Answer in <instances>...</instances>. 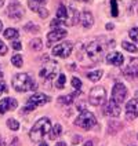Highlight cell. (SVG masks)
Here are the masks:
<instances>
[{
	"label": "cell",
	"mask_w": 138,
	"mask_h": 146,
	"mask_svg": "<svg viewBox=\"0 0 138 146\" xmlns=\"http://www.w3.org/2000/svg\"><path fill=\"white\" fill-rule=\"evenodd\" d=\"M75 124L81 127V128H84V130H91V128L97 124V119H95V116L91 113V112L84 110V112H81V113L77 116Z\"/></svg>",
	"instance_id": "4"
},
{
	"label": "cell",
	"mask_w": 138,
	"mask_h": 146,
	"mask_svg": "<svg viewBox=\"0 0 138 146\" xmlns=\"http://www.w3.org/2000/svg\"><path fill=\"white\" fill-rule=\"evenodd\" d=\"M7 15L14 21H19L24 15V8L18 3H13V4H10V7L7 10Z\"/></svg>",
	"instance_id": "12"
},
{
	"label": "cell",
	"mask_w": 138,
	"mask_h": 146,
	"mask_svg": "<svg viewBox=\"0 0 138 146\" xmlns=\"http://www.w3.org/2000/svg\"><path fill=\"white\" fill-rule=\"evenodd\" d=\"M39 146H49V145H47V143H44V142H41V143H40Z\"/></svg>",
	"instance_id": "42"
},
{
	"label": "cell",
	"mask_w": 138,
	"mask_h": 146,
	"mask_svg": "<svg viewBox=\"0 0 138 146\" xmlns=\"http://www.w3.org/2000/svg\"><path fill=\"white\" fill-rule=\"evenodd\" d=\"M126 113H127V119H135L138 116V98L131 99L126 105Z\"/></svg>",
	"instance_id": "15"
},
{
	"label": "cell",
	"mask_w": 138,
	"mask_h": 146,
	"mask_svg": "<svg viewBox=\"0 0 138 146\" xmlns=\"http://www.w3.org/2000/svg\"><path fill=\"white\" fill-rule=\"evenodd\" d=\"M62 134V127H61V124H55L54 127H53V130L50 131V139H57L59 135Z\"/></svg>",
	"instance_id": "23"
},
{
	"label": "cell",
	"mask_w": 138,
	"mask_h": 146,
	"mask_svg": "<svg viewBox=\"0 0 138 146\" xmlns=\"http://www.w3.org/2000/svg\"><path fill=\"white\" fill-rule=\"evenodd\" d=\"M1 77H3V73H1V70H0V79H1Z\"/></svg>",
	"instance_id": "45"
},
{
	"label": "cell",
	"mask_w": 138,
	"mask_h": 146,
	"mask_svg": "<svg viewBox=\"0 0 138 146\" xmlns=\"http://www.w3.org/2000/svg\"><path fill=\"white\" fill-rule=\"evenodd\" d=\"M10 146H18V139H17V138L13 139V143H11Z\"/></svg>",
	"instance_id": "37"
},
{
	"label": "cell",
	"mask_w": 138,
	"mask_h": 146,
	"mask_svg": "<svg viewBox=\"0 0 138 146\" xmlns=\"http://www.w3.org/2000/svg\"><path fill=\"white\" fill-rule=\"evenodd\" d=\"M4 54H7V46L0 40V55H4Z\"/></svg>",
	"instance_id": "33"
},
{
	"label": "cell",
	"mask_w": 138,
	"mask_h": 146,
	"mask_svg": "<svg viewBox=\"0 0 138 146\" xmlns=\"http://www.w3.org/2000/svg\"><path fill=\"white\" fill-rule=\"evenodd\" d=\"M57 18L59 21H62V24H65L66 19H68V8L65 6H59L58 7V11H57Z\"/></svg>",
	"instance_id": "21"
},
{
	"label": "cell",
	"mask_w": 138,
	"mask_h": 146,
	"mask_svg": "<svg viewBox=\"0 0 138 146\" xmlns=\"http://www.w3.org/2000/svg\"><path fill=\"white\" fill-rule=\"evenodd\" d=\"M84 146H93V142H86V143H84Z\"/></svg>",
	"instance_id": "41"
},
{
	"label": "cell",
	"mask_w": 138,
	"mask_h": 146,
	"mask_svg": "<svg viewBox=\"0 0 138 146\" xmlns=\"http://www.w3.org/2000/svg\"><path fill=\"white\" fill-rule=\"evenodd\" d=\"M6 91H7V87H6V84L1 81V83H0V95H1V94H4Z\"/></svg>",
	"instance_id": "35"
},
{
	"label": "cell",
	"mask_w": 138,
	"mask_h": 146,
	"mask_svg": "<svg viewBox=\"0 0 138 146\" xmlns=\"http://www.w3.org/2000/svg\"><path fill=\"white\" fill-rule=\"evenodd\" d=\"M55 146H66V143H65V142H58Z\"/></svg>",
	"instance_id": "40"
},
{
	"label": "cell",
	"mask_w": 138,
	"mask_h": 146,
	"mask_svg": "<svg viewBox=\"0 0 138 146\" xmlns=\"http://www.w3.org/2000/svg\"><path fill=\"white\" fill-rule=\"evenodd\" d=\"M72 50H73L72 43H71V41H64V43L58 44V46H55V47L53 48V54H54L55 57H59V58H68L71 55Z\"/></svg>",
	"instance_id": "8"
},
{
	"label": "cell",
	"mask_w": 138,
	"mask_h": 146,
	"mask_svg": "<svg viewBox=\"0 0 138 146\" xmlns=\"http://www.w3.org/2000/svg\"><path fill=\"white\" fill-rule=\"evenodd\" d=\"M105 99H106L105 88H102V87H94V88H91V91H90V94H89L90 105L99 106L105 102Z\"/></svg>",
	"instance_id": "6"
},
{
	"label": "cell",
	"mask_w": 138,
	"mask_h": 146,
	"mask_svg": "<svg viewBox=\"0 0 138 146\" xmlns=\"http://www.w3.org/2000/svg\"><path fill=\"white\" fill-rule=\"evenodd\" d=\"M102 76V70H94V72H89L87 73V77H89L90 81H98Z\"/></svg>",
	"instance_id": "24"
},
{
	"label": "cell",
	"mask_w": 138,
	"mask_h": 146,
	"mask_svg": "<svg viewBox=\"0 0 138 146\" xmlns=\"http://www.w3.org/2000/svg\"><path fill=\"white\" fill-rule=\"evenodd\" d=\"M122 47L124 50H127L129 52H137L138 48L134 46V44H131V43H129V41H123L122 43Z\"/></svg>",
	"instance_id": "27"
},
{
	"label": "cell",
	"mask_w": 138,
	"mask_h": 146,
	"mask_svg": "<svg viewBox=\"0 0 138 146\" xmlns=\"http://www.w3.org/2000/svg\"><path fill=\"white\" fill-rule=\"evenodd\" d=\"M3 4H4V0H0V7H1Z\"/></svg>",
	"instance_id": "43"
},
{
	"label": "cell",
	"mask_w": 138,
	"mask_h": 146,
	"mask_svg": "<svg viewBox=\"0 0 138 146\" xmlns=\"http://www.w3.org/2000/svg\"><path fill=\"white\" fill-rule=\"evenodd\" d=\"M0 146H6V142H4L3 138H0Z\"/></svg>",
	"instance_id": "38"
},
{
	"label": "cell",
	"mask_w": 138,
	"mask_h": 146,
	"mask_svg": "<svg viewBox=\"0 0 138 146\" xmlns=\"http://www.w3.org/2000/svg\"><path fill=\"white\" fill-rule=\"evenodd\" d=\"M123 61H124V58L120 52H109L106 55V62L113 66H120L123 64Z\"/></svg>",
	"instance_id": "16"
},
{
	"label": "cell",
	"mask_w": 138,
	"mask_h": 146,
	"mask_svg": "<svg viewBox=\"0 0 138 146\" xmlns=\"http://www.w3.org/2000/svg\"><path fill=\"white\" fill-rule=\"evenodd\" d=\"M65 36H66V31L64 28H55L54 31H51L47 35V47H51L54 43L62 40Z\"/></svg>",
	"instance_id": "10"
},
{
	"label": "cell",
	"mask_w": 138,
	"mask_h": 146,
	"mask_svg": "<svg viewBox=\"0 0 138 146\" xmlns=\"http://www.w3.org/2000/svg\"><path fill=\"white\" fill-rule=\"evenodd\" d=\"M18 106V102L14 98H4L0 101V114H4L7 110H11V109H15Z\"/></svg>",
	"instance_id": "13"
},
{
	"label": "cell",
	"mask_w": 138,
	"mask_h": 146,
	"mask_svg": "<svg viewBox=\"0 0 138 146\" xmlns=\"http://www.w3.org/2000/svg\"><path fill=\"white\" fill-rule=\"evenodd\" d=\"M105 114L111 117H117L120 114V105L117 102H115L113 99H111L105 106Z\"/></svg>",
	"instance_id": "14"
},
{
	"label": "cell",
	"mask_w": 138,
	"mask_h": 146,
	"mask_svg": "<svg viewBox=\"0 0 138 146\" xmlns=\"http://www.w3.org/2000/svg\"><path fill=\"white\" fill-rule=\"evenodd\" d=\"M50 128H51L50 119L43 117V119H40V120H37L35 123V125L32 127V130L29 132V137L35 142H41L44 135H47V132H50Z\"/></svg>",
	"instance_id": "2"
},
{
	"label": "cell",
	"mask_w": 138,
	"mask_h": 146,
	"mask_svg": "<svg viewBox=\"0 0 138 146\" xmlns=\"http://www.w3.org/2000/svg\"><path fill=\"white\" fill-rule=\"evenodd\" d=\"M13 87L18 92H26V91L36 90V83L28 73H18L13 79Z\"/></svg>",
	"instance_id": "1"
},
{
	"label": "cell",
	"mask_w": 138,
	"mask_h": 146,
	"mask_svg": "<svg viewBox=\"0 0 138 146\" xmlns=\"http://www.w3.org/2000/svg\"><path fill=\"white\" fill-rule=\"evenodd\" d=\"M111 7H112V15L117 17L119 11H117V1L116 0H111Z\"/></svg>",
	"instance_id": "31"
},
{
	"label": "cell",
	"mask_w": 138,
	"mask_h": 146,
	"mask_svg": "<svg viewBox=\"0 0 138 146\" xmlns=\"http://www.w3.org/2000/svg\"><path fill=\"white\" fill-rule=\"evenodd\" d=\"M126 77H138V58H131L129 65L123 69Z\"/></svg>",
	"instance_id": "11"
},
{
	"label": "cell",
	"mask_w": 138,
	"mask_h": 146,
	"mask_svg": "<svg viewBox=\"0 0 138 146\" xmlns=\"http://www.w3.org/2000/svg\"><path fill=\"white\" fill-rule=\"evenodd\" d=\"M11 64L15 66V68H21L22 64H24V61H22V55H19V54L14 55V57L11 58Z\"/></svg>",
	"instance_id": "26"
},
{
	"label": "cell",
	"mask_w": 138,
	"mask_h": 146,
	"mask_svg": "<svg viewBox=\"0 0 138 146\" xmlns=\"http://www.w3.org/2000/svg\"><path fill=\"white\" fill-rule=\"evenodd\" d=\"M106 29H108V31H109V29H113V25H112V24H108V25H106Z\"/></svg>",
	"instance_id": "39"
},
{
	"label": "cell",
	"mask_w": 138,
	"mask_h": 146,
	"mask_svg": "<svg viewBox=\"0 0 138 146\" xmlns=\"http://www.w3.org/2000/svg\"><path fill=\"white\" fill-rule=\"evenodd\" d=\"M80 17H79V13L75 10L73 7H68V19H66L65 25H75L77 22V19H79Z\"/></svg>",
	"instance_id": "18"
},
{
	"label": "cell",
	"mask_w": 138,
	"mask_h": 146,
	"mask_svg": "<svg viewBox=\"0 0 138 146\" xmlns=\"http://www.w3.org/2000/svg\"><path fill=\"white\" fill-rule=\"evenodd\" d=\"M46 1H47V0H28V6H29V8H31L32 11L39 13V10L46 4Z\"/></svg>",
	"instance_id": "20"
},
{
	"label": "cell",
	"mask_w": 138,
	"mask_h": 146,
	"mask_svg": "<svg viewBox=\"0 0 138 146\" xmlns=\"http://www.w3.org/2000/svg\"><path fill=\"white\" fill-rule=\"evenodd\" d=\"M72 86L75 87L76 90H79L81 87V81H80V79H77V77H73L72 79Z\"/></svg>",
	"instance_id": "32"
},
{
	"label": "cell",
	"mask_w": 138,
	"mask_h": 146,
	"mask_svg": "<svg viewBox=\"0 0 138 146\" xmlns=\"http://www.w3.org/2000/svg\"><path fill=\"white\" fill-rule=\"evenodd\" d=\"M79 21L81 22L83 28H91V26H93V24H94V18H93V14H91L90 11H87V10L81 11Z\"/></svg>",
	"instance_id": "17"
},
{
	"label": "cell",
	"mask_w": 138,
	"mask_h": 146,
	"mask_svg": "<svg viewBox=\"0 0 138 146\" xmlns=\"http://www.w3.org/2000/svg\"><path fill=\"white\" fill-rule=\"evenodd\" d=\"M13 48L14 50H21L22 48V46H21L19 41H13Z\"/></svg>",
	"instance_id": "36"
},
{
	"label": "cell",
	"mask_w": 138,
	"mask_h": 146,
	"mask_svg": "<svg viewBox=\"0 0 138 146\" xmlns=\"http://www.w3.org/2000/svg\"><path fill=\"white\" fill-rule=\"evenodd\" d=\"M18 36H19V33H18V31L14 29V28H8V29L4 31V37L8 39V40H15Z\"/></svg>",
	"instance_id": "22"
},
{
	"label": "cell",
	"mask_w": 138,
	"mask_h": 146,
	"mask_svg": "<svg viewBox=\"0 0 138 146\" xmlns=\"http://www.w3.org/2000/svg\"><path fill=\"white\" fill-rule=\"evenodd\" d=\"M47 102H50V98L47 97V95H44V94H41V92H36V94H33L32 97L28 99L26 106L22 109V113H29V112L35 110L37 106L44 105V104H47Z\"/></svg>",
	"instance_id": "3"
},
{
	"label": "cell",
	"mask_w": 138,
	"mask_h": 146,
	"mask_svg": "<svg viewBox=\"0 0 138 146\" xmlns=\"http://www.w3.org/2000/svg\"><path fill=\"white\" fill-rule=\"evenodd\" d=\"M65 83H66V76L65 74H59L57 81H55V87H57L58 90H62L65 87Z\"/></svg>",
	"instance_id": "25"
},
{
	"label": "cell",
	"mask_w": 138,
	"mask_h": 146,
	"mask_svg": "<svg viewBox=\"0 0 138 146\" xmlns=\"http://www.w3.org/2000/svg\"><path fill=\"white\" fill-rule=\"evenodd\" d=\"M1 29H3V24H1V21H0V32H1Z\"/></svg>",
	"instance_id": "44"
},
{
	"label": "cell",
	"mask_w": 138,
	"mask_h": 146,
	"mask_svg": "<svg viewBox=\"0 0 138 146\" xmlns=\"http://www.w3.org/2000/svg\"><path fill=\"white\" fill-rule=\"evenodd\" d=\"M7 127L10 128V130L17 131L18 128H19V123L17 121V120H14V119H8L7 120Z\"/></svg>",
	"instance_id": "28"
},
{
	"label": "cell",
	"mask_w": 138,
	"mask_h": 146,
	"mask_svg": "<svg viewBox=\"0 0 138 146\" xmlns=\"http://www.w3.org/2000/svg\"><path fill=\"white\" fill-rule=\"evenodd\" d=\"M58 72V64L55 61H47L40 70V77L46 80H51Z\"/></svg>",
	"instance_id": "7"
},
{
	"label": "cell",
	"mask_w": 138,
	"mask_h": 146,
	"mask_svg": "<svg viewBox=\"0 0 138 146\" xmlns=\"http://www.w3.org/2000/svg\"><path fill=\"white\" fill-rule=\"evenodd\" d=\"M126 98H127V88L122 83H116L113 86V90H112V99L120 105V104L124 102Z\"/></svg>",
	"instance_id": "9"
},
{
	"label": "cell",
	"mask_w": 138,
	"mask_h": 146,
	"mask_svg": "<svg viewBox=\"0 0 138 146\" xmlns=\"http://www.w3.org/2000/svg\"><path fill=\"white\" fill-rule=\"evenodd\" d=\"M129 36H130V39L134 41V43H137L138 44V28H133V29H130Z\"/></svg>",
	"instance_id": "29"
},
{
	"label": "cell",
	"mask_w": 138,
	"mask_h": 146,
	"mask_svg": "<svg viewBox=\"0 0 138 146\" xmlns=\"http://www.w3.org/2000/svg\"><path fill=\"white\" fill-rule=\"evenodd\" d=\"M80 95V92H79V90L77 91H75L72 94H69V95H64V97H59L58 98V101H59V104H64V105H71L73 101L76 99V98Z\"/></svg>",
	"instance_id": "19"
},
{
	"label": "cell",
	"mask_w": 138,
	"mask_h": 146,
	"mask_svg": "<svg viewBox=\"0 0 138 146\" xmlns=\"http://www.w3.org/2000/svg\"><path fill=\"white\" fill-rule=\"evenodd\" d=\"M86 50H87V55H89L90 59L94 61V62H98L104 54V44L99 40H94L87 46Z\"/></svg>",
	"instance_id": "5"
},
{
	"label": "cell",
	"mask_w": 138,
	"mask_h": 146,
	"mask_svg": "<svg viewBox=\"0 0 138 146\" xmlns=\"http://www.w3.org/2000/svg\"><path fill=\"white\" fill-rule=\"evenodd\" d=\"M137 95H138V91H137Z\"/></svg>",
	"instance_id": "47"
},
{
	"label": "cell",
	"mask_w": 138,
	"mask_h": 146,
	"mask_svg": "<svg viewBox=\"0 0 138 146\" xmlns=\"http://www.w3.org/2000/svg\"><path fill=\"white\" fill-rule=\"evenodd\" d=\"M39 15H40L41 18H47V17H49V11H47L46 8L41 7L40 10H39Z\"/></svg>",
	"instance_id": "34"
},
{
	"label": "cell",
	"mask_w": 138,
	"mask_h": 146,
	"mask_svg": "<svg viewBox=\"0 0 138 146\" xmlns=\"http://www.w3.org/2000/svg\"><path fill=\"white\" fill-rule=\"evenodd\" d=\"M80 1H89V0H80Z\"/></svg>",
	"instance_id": "46"
},
{
	"label": "cell",
	"mask_w": 138,
	"mask_h": 146,
	"mask_svg": "<svg viewBox=\"0 0 138 146\" xmlns=\"http://www.w3.org/2000/svg\"><path fill=\"white\" fill-rule=\"evenodd\" d=\"M31 47H32L33 50H37V51L41 50V47H43V46H41V40L40 39H33V40L31 41Z\"/></svg>",
	"instance_id": "30"
}]
</instances>
